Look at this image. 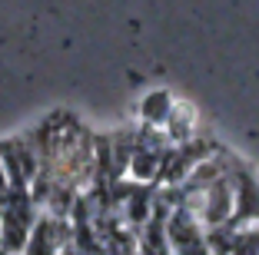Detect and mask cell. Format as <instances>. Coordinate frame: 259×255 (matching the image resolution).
<instances>
[{
    "label": "cell",
    "mask_w": 259,
    "mask_h": 255,
    "mask_svg": "<svg viewBox=\"0 0 259 255\" xmlns=\"http://www.w3.org/2000/svg\"><path fill=\"white\" fill-rule=\"evenodd\" d=\"M60 248H67V229L60 225V219L37 216L20 255H60Z\"/></svg>",
    "instance_id": "cell-1"
},
{
    "label": "cell",
    "mask_w": 259,
    "mask_h": 255,
    "mask_svg": "<svg viewBox=\"0 0 259 255\" xmlns=\"http://www.w3.org/2000/svg\"><path fill=\"white\" fill-rule=\"evenodd\" d=\"M233 192H236V206H233V219L229 222L243 229L249 222H259V186L252 176L239 173V186H236V176H233Z\"/></svg>",
    "instance_id": "cell-2"
},
{
    "label": "cell",
    "mask_w": 259,
    "mask_h": 255,
    "mask_svg": "<svg viewBox=\"0 0 259 255\" xmlns=\"http://www.w3.org/2000/svg\"><path fill=\"white\" fill-rule=\"evenodd\" d=\"M193 126H196L193 110H190V106H183V103H176L173 113H169V120H166V139L173 146L190 143V139H193Z\"/></svg>",
    "instance_id": "cell-3"
},
{
    "label": "cell",
    "mask_w": 259,
    "mask_h": 255,
    "mask_svg": "<svg viewBox=\"0 0 259 255\" xmlns=\"http://www.w3.org/2000/svg\"><path fill=\"white\" fill-rule=\"evenodd\" d=\"M173 106H176V99L169 96L166 90H156V93H150V96L143 99V120L150 123V126H166Z\"/></svg>",
    "instance_id": "cell-4"
},
{
    "label": "cell",
    "mask_w": 259,
    "mask_h": 255,
    "mask_svg": "<svg viewBox=\"0 0 259 255\" xmlns=\"http://www.w3.org/2000/svg\"><path fill=\"white\" fill-rule=\"evenodd\" d=\"M233 255H259V225L252 229H239L236 232V245H233Z\"/></svg>",
    "instance_id": "cell-5"
},
{
    "label": "cell",
    "mask_w": 259,
    "mask_h": 255,
    "mask_svg": "<svg viewBox=\"0 0 259 255\" xmlns=\"http://www.w3.org/2000/svg\"><path fill=\"white\" fill-rule=\"evenodd\" d=\"M7 199H10V179H7V169H4V163H0V212H4Z\"/></svg>",
    "instance_id": "cell-6"
},
{
    "label": "cell",
    "mask_w": 259,
    "mask_h": 255,
    "mask_svg": "<svg viewBox=\"0 0 259 255\" xmlns=\"http://www.w3.org/2000/svg\"><path fill=\"white\" fill-rule=\"evenodd\" d=\"M0 255H7V248H4V242H0Z\"/></svg>",
    "instance_id": "cell-7"
}]
</instances>
